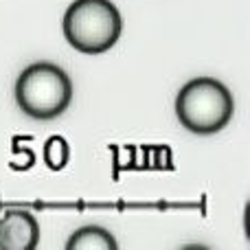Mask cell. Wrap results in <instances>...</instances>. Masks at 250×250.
Returning a JSON list of instances; mask_svg holds the SVG:
<instances>
[{
	"instance_id": "cell-2",
	"label": "cell",
	"mask_w": 250,
	"mask_h": 250,
	"mask_svg": "<svg viewBox=\"0 0 250 250\" xmlns=\"http://www.w3.org/2000/svg\"><path fill=\"white\" fill-rule=\"evenodd\" d=\"M235 101L230 90L215 77H195L176 97V117L193 134H215L230 123Z\"/></svg>"
},
{
	"instance_id": "cell-4",
	"label": "cell",
	"mask_w": 250,
	"mask_h": 250,
	"mask_svg": "<svg viewBox=\"0 0 250 250\" xmlns=\"http://www.w3.org/2000/svg\"><path fill=\"white\" fill-rule=\"evenodd\" d=\"M40 244V224L26 208L0 211V250H35Z\"/></svg>"
},
{
	"instance_id": "cell-3",
	"label": "cell",
	"mask_w": 250,
	"mask_h": 250,
	"mask_svg": "<svg viewBox=\"0 0 250 250\" xmlns=\"http://www.w3.org/2000/svg\"><path fill=\"white\" fill-rule=\"evenodd\" d=\"M16 101L26 117L51 121L68 110L73 82L66 70L53 62H35L18 75Z\"/></svg>"
},
{
	"instance_id": "cell-6",
	"label": "cell",
	"mask_w": 250,
	"mask_h": 250,
	"mask_svg": "<svg viewBox=\"0 0 250 250\" xmlns=\"http://www.w3.org/2000/svg\"><path fill=\"white\" fill-rule=\"evenodd\" d=\"M42 158L48 169L53 171H62L70 160V145L64 136H51L46 138L42 149Z\"/></svg>"
},
{
	"instance_id": "cell-1",
	"label": "cell",
	"mask_w": 250,
	"mask_h": 250,
	"mask_svg": "<svg viewBox=\"0 0 250 250\" xmlns=\"http://www.w3.org/2000/svg\"><path fill=\"white\" fill-rule=\"evenodd\" d=\"M64 38L83 55H101L121 38L123 20L112 0H75L64 13Z\"/></svg>"
},
{
	"instance_id": "cell-5",
	"label": "cell",
	"mask_w": 250,
	"mask_h": 250,
	"mask_svg": "<svg viewBox=\"0 0 250 250\" xmlns=\"http://www.w3.org/2000/svg\"><path fill=\"white\" fill-rule=\"evenodd\" d=\"M119 242L104 226H82L66 242V250H117Z\"/></svg>"
}]
</instances>
